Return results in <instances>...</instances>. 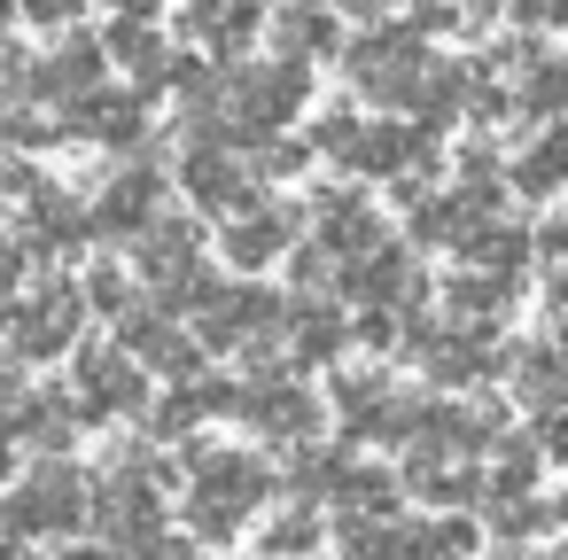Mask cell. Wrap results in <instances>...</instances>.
I'll return each instance as SVG.
<instances>
[{
	"label": "cell",
	"mask_w": 568,
	"mask_h": 560,
	"mask_svg": "<svg viewBox=\"0 0 568 560\" xmlns=\"http://www.w3.org/2000/svg\"><path fill=\"white\" fill-rule=\"evenodd\" d=\"M102 71H110L102 40H63L48 63H32V94H48V102H79V94L102 86Z\"/></svg>",
	"instance_id": "e0dca14e"
},
{
	"label": "cell",
	"mask_w": 568,
	"mask_h": 560,
	"mask_svg": "<svg viewBox=\"0 0 568 560\" xmlns=\"http://www.w3.org/2000/svg\"><path fill=\"white\" fill-rule=\"evenodd\" d=\"M521 296V273H452L444 281V319H459V335H490V319H506Z\"/></svg>",
	"instance_id": "7c38bea8"
},
{
	"label": "cell",
	"mask_w": 568,
	"mask_h": 560,
	"mask_svg": "<svg viewBox=\"0 0 568 560\" xmlns=\"http://www.w3.org/2000/svg\"><path fill=\"white\" fill-rule=\"evenodd\" d=\"M343 71H351V86H358L366 102H389V110H405V102H413V86H420V71H428L420 24H389V32H366V40H351Z\"/></svg>",
	"instance_id": "3957f363"
},
{
	"label": "cell",
	"mask_w": 568,
	"mask_h": 560,
	"mask_svg": "<svg viewBox=\"0 0 568 560\" xmlns=\"http://www.w3.org/2000/svg\"><path fill=\"white\" fill-rule=\"evenodd\" d=\"M335 273H343V257H335V250H320V242H312V250H296V288H304V296H312V288H335Z\"/></svg>",
	"instance_id": "e575fe53"
},
{
	"label": "cell",
	"mask_w": 568,
	"mask_h": 560,
	"mask_svg": "<svg viewBox=\"0 0 568 560\" xmlns=\"http://www.w3.org/2000/svg\"><path fill=\"white\" fill-rule=\"evenodd\" d=\"M343 9H351V17H374V9H382V0H343Z\"/></svg>",
	"instance_id": "ee69618b"
},
{
	"label": "cell",
	"mask_w": 568,
	"mask_h": 560,
	"mask_svg": "<svg viewBox=\"0 0 568 560\" xmlns=\"http://www.w3.org/2000/svg\"><path fill=\"white\" fill-rule=\"evenodd\" d=\"M459 257H467V265H483V273H521V265H529V234H521L514 218H498V211H490V218L459 242Z\"/></svg>",
	"instance_id": "7402d4cb"
},
{
	"label": "cell",
	"mask_w": 568,
	"mask_h": 560,
	"mask_svg": "<svg viewBox=\"0 0 568 560\" xmlns=\"http://www.w3.org/2000/svg\"><path fill=\"white\" fill-rule=\"evenodd\" d=\"M24 397V366L17 358H0V405H17Z\"/></svg>",
	"instance_id": "ab89813d"
},
{
	"label": "cell",
	"mask_w": 568,
	"mask_h": 560,
	"mask_svg": "<svg viewBox=\"0 0 568 560\" xmlns=\"http://www.w3.org/2000/svg\"><path fill=\"white\" fill-rule=\"evenodd\" d=\"M79 296H87L94 312H110V319H118V312H133V281H125V265H94Z\"/></svg>",
	"instance_id": "f546056e"
},
{
	"label": "cell",
	"mask_w": 568,
	"mask_h": 560,
	"mask_svg": "<svg viewBox=\"0 0 568 560\" xmlns=\"http://www.w3.org/2000/svg\"><path fill=\"white\" fill-rule=\"evenodd\" d=\"M17 265H24V250H9V242H0V296L17 288Z\"/></svg>",
	"instance_id": "b9f144b4"
},
{
	"label": "cell",
	"mask_w": 568,
	"mask_h": 560,
	"mask_svg": "<svg viewBox=\"0 0 568 560\" xmlns=\"http://www.w3.org/2000/svg\"><path fill=\"white\" fill-rule=\"evenodd\" d=\"M141 125H149V94H141V86H94V94L71 102V133H87V141L133 149Z\"/></svg>",
	"instance_id": "8fae6325"
},
{
	"label": "cell",
	"mask_w": 568,
	"mask_h": 560,
	"mask_svg": "<svg viewBox=\"0 0 568 560\" xmlns=\"http://www.w3.org/2000/svg\"><path fill=\"white\" fill-rule=\"evenodd\" d=\"M79 327H87V296H79V281L55 273V281H40L32 304H9V358L48 366V358H63L79 343Z\"/></svg>",
	"instance_id": "277c9868"
},
{
	"label": "cell",
	"mask_w": 568,
	"mask_h": 560,
	"mask_svg": "<svg viewBox=\"0 0 568 560\" xmlns=\"http://www.w3.org/2000/svg\"><path fill=\"white\" fill-rule=\"evenodd\" d=\"M9 467H17V459H9V436H0V482H9Z\"/></svg>",
	"instance_id": "bcb514c9"
},
{
	"label": "cell",
	"mask_w": 568,
	"mask_h": 560,
	"mask_svg": "<svg viewBox=\"0 0 568 560\" xmlns=\"http://www.w3.org/2000/svg\"><path fill=\"white\" fill-rule=\"evenodd\" d=\"M24 203H32V211H24V257H71V250L87 242V211H79L63 187H40V180H32Z\"/></svg>",
	"instance_id": "4fadbf2b"
},
{
	"label": "cell",
	"mask_w": 568,
	"mask_h": 560,
	"mask_svg": "<svg viewBox=\"0 0 568 560\" xmlns=\"http://www.w3.org/2000/svg\"><path fill=\"white\" fill-rule=\"evenodd\" d=\"M79 9H87V0H24V17H32V24H48V32L79 24Z\"/></svg>",
	"instance_id": "74e56055"
},
{
	"label": "cell",
	"mask_w": 568,
	"mask_h": 560,
	"mask_svg": "<svg viewBox=\"0 0 568 560\" xmlns=\"http://www.w3.org/2000/svg\"><path fill=\"white\" fill-rule=\"evenodd\" d=\"M79 521H87V482L63 459H40L17 490H0V529H17V537H63Z\"/></svg>",
	"instance_id": "7a4b0ae2"
},
{
	"label": "cell",
	"mask_w": 568,
	"mask_h": 560,
	"mask_svg": "<svg viewBox=\"0 0 568 560\" xmlns=\"http://www.w3.org/2000/svg\"><path fill=\"white\" fill-rule=\"evenodd\" d=\"M560 156H568V149H560V133H545L521 164H506V187H521L529 203H552V187H560Z\"/></svg>",
	"instance_id": "4316f807"
},
{
	"label": "cell",
	"mask_w": 568,
	"mask_h": 560,
	"mask_svg": "<svg viewBox=\"0 0 568 560\" xmlns=\"http://www.w3.org/2000/svg\"><path fill=\"white\" fill-rule=\"evenodd\" d=\"M490 444H498V467L483 475L490 506H498V498H521V490H537V467H545V459H537V444H529V436H490Z\"/></svg>",
	"instance_id": "484cf974"
},
{
	"label": "cell",
	"mask_w": 568,
	"mask_h": 560,
	"mask_svg": "<svg viewBox=\"0 0 568 560\" xmlns=\"http://www.w3.org/2000/svg\"><path fill=\"white\" fill-rule=\"evenodd\" d=\"M180 459H187V490H195V498H211V506H226V513H242V521L273 498V467H265V459H250V451L187 444Z\"/></svg>",
	"instance_id": "5b68a950"
},
{
	"label": "cell",
	"mask_w": 568,
	"mask_h": 560,
	"mask_svg": "<svg viewBox=\"0 0 568 560\" xmlns=\"http://www.w3.org/2000/svg\"><path fill=\"white\" fill-rule=\"evenodd\" d=\"M327 498H335V513H397V475L374 459H335Z\"/></svg>",
	"instance_id": "ffe728a7"
},
{
	"label": "cell",
	"mask_w": 568,
	"mask_h": 560,
	"mask_svg": "<svg viewBox=\"0 0 568 560\" xmlns=\"http://www.w3.org/2000/svg\"><path fill=\"white\" fill-rule=\"evenodd\" d=\"M125 560H195V537H141V544H125Z\"/></svg>",
	"instance_id": "8d00e7d4"
},
{
	"label": "cell",
	"mask_w": 568,
	"mask_h": 560,
	"mask_svg": "<svg viewBox=\"0 0 568 560\" xmlns=\"http://www.w3.org/2000/svg\"><path fill=\"white\" fill-rule=\"evenodd\" d=\"M506 560H521V552H506Z\"/></svg>",
	"instance_id": "c3c4849f"
},
{
	"label": "cell",
	"mask_w": 568,
	"mask_h": 560,
	"mask_svg": "<svg viewBox=\"0 0 568 560\" xmlns=\"http://www.w3.org/2000/svg\"><path fill=\"white\" fill-rule=\"evenodd\" d=\"M320 537H327V521H320L312 506H288V513H273V521L257 529V552H265V560H304V552H320Z\"/></svg>",
	"instance_id": "d4e9b609"
},
{
	"label": "cell",
	"mask_w": 568,
	"mask_h": 560,
	"mask_svg": "<svg viewBox=\"0 0 568 560\" xmlns=\"http://www.w3.org/2000/svg\"><path fill=\"white\" fill-rule=\"evenodd\" d=\"M149 413V436H195L203 428V405H195V389H172L164 405H141Z\"/></svg>",
	"instance_id": "f1b7e54d"
},
{
	"label": "cell",
	"mask_w": 568,
	"mask_h": 560,
	"mask_svg": "<svg viewBox=\"0 0 568 560\" xmlns=\"http://www.w3.org/2000/svg\"><path fill=\"white\" fill-rule=\"evenodd\" d=\"M55 560H110V552H94V544H79V552H55Z\"/></svg>",
	"instance_id": "7bdbcfd3"
},
{
	"label": "cell",
	"mask_w": 568,
	"mask_h": 560,
	"mask_svg": "<svg viewBox=\"0 0 568 560\" xmlns=\"http://www.w3.org/2000/svg\"><path fill=\"white\" fill-rule=\"evenodd\" d=\"M312 218H320V250H335V257H358V250L382 242V211H374L358 187H327V195L312 203Z\"/></svg>",
	"instance_id": "9a60e30c"
},
{
	"label": "cell",
	"mask_w": 568,
	"mask_h": 560,
	"mask_svg": "<svg viewBox=\"0 0 568 560\" xmlns=\"http://www.w3.org/2000/svg\"><path fill=\"white\" fill-rule=\"evenodd\" d=\"M420 544H428V560H467L475 552V521H420Z\"/></svg>",
	"instance_id": "1f68e13d"
},
{
	"label": "cell",
	"mask_w": 568,
	"mask_h": 560,
	"mask_svg": "<svg viewBox=\"0 0 568 560\" xmlns=\"http://www.w3.org/2000/svg\"><path fill=\"white\" fill-rule=\"evenodd\" d=\"M296 226H304V211H288V203H234V211H226L219 250H226V265L265 273V265H273V257L296 242Z\"/></svg>",
	"instance_id": "ba28073f"
},
{
	"label": "cell",
	"mask_w": 568,
	"mask_h": 560,
	"mask_svg": "<svg viewBox=\"0 0 568 560\" xmlns=\"http://www.w3.org/2000/svg\"><path fill=\"white\" fill-rule=\"evenodd\" d=\"M281 9H296V0H281Z\"/></svg>",
	"instance_id": "7dc6e473"
},
{
	"label": "cell",
	"mask_w": 568,
	"mask_h": 560,
	"mask_svg": "<svg viewBox=\"0 0 568 560\" xmlns=\"http://www.w3.org/2000/svg\"><path fill=\"white\" fill-rule=\"evenodd\" d=\"M467 9H475V17H498V9H506V0H467Z\"/></svg>",
	"instance_id": "f6af8a7d"
},
{
	"label": "cell",
	"mask_w": 568,
	"mask_h": 560,
	"mask_svg": "<svg viewBox=\"0 0 568 560\" xmlns=\"http://www.w3.org/2000/svg\"><path fill=\"white\" fill-rule=\"evenodd\" d=\"M335 288H343V296H358V304H382V312H413V304L428 296V273L413 265V250H389V242H374V250L343 257Z\"/></svg>",
	"instance_id": "52a82bcc"
},
{
	"label": "cell",
	"mask_w": 568,
	"mask_h": 560,
	"mask_svg": "<svg viewBox=\"0 0 568 560\" xmlns=\"http://www.w3.org/2000/svg\"><path fill=\"white\" fill-rule=\"evenodd\" d=\"M164 482H172V467L156 451H118L87 490V521L110 544H141V537L164 529Z\"/></svg>",
	"instance_id": "6da1fadb"
},
{
	"label": "cell",
	"mask_w": 568,
	"mask_h": 560,
	"mask_svg": "<svg viewBox=\"0 0 568 560\" xmlns=\"http://www.w3.org/2000/svg\"><path fill=\"white\" fill-rule=\"evenodd\" d=\"M0 560H48V552H32V537H17V529H0Z\"/></svg>",
	"instance_id": "60d3db41"
},
{
	"label": "cell",
	"mask_w": 568,
	"mask_h": 560,
	"mask_svg": "<svg viewBox=\"0 0 568 560\" xmlns=\"http://www.w3.org/2000/svg\"><path fill=\"white\" fill-rule=\"evenodd\" d=\"M257 560H265V552H257ZM304 560H312V552H304Z\"/></svg>",
	"instance_id": "681fc988"
},
{
	"label": "cell",
	"mask_w": 568,
	"mask_h": 560,
	"mask_svg": "<svg viewBox=\"0 0 568 560\" xmlns=\"http://www.w3.org/2000/svg\"><path fill=\"white\" fill-rule=\"evenodd\" d=\"M0 141H9V149H48V141H55V118H40V110H9V118H0Z\"/></svg>",
	"instance_id": "d6a6232c"
},
{
	"label": "cell",
	"mask_w": 568,
	"mask_h": 560,
	"mask_svg": "<svg viewBox=\"0 0 568 560\" xmlns=\"http://www.w3.org/2000/svg\"><path fill=\"white\" fill-rule=\"evenodd\" d=\"M521 71H529V94H521V110H529V118H552V110H560V63L529 55Z\"/></svg>",
	"instance_id": "4dcf8cb0"
},
{
	"label": "cell",
	"mask_w": 568,
	"mask_h": 560,
	"mask_svg": "<svg viewBox=\"0 0 568 560\" xmlns=\"http://www.w3.org/2000/svg\"><path fill=\"white\" fill-rule=\"evenodd\" d=\"M273 48L288 63H312V55H335V17H320V0H296V9H281V32Z\"/></svg>",
	"instance_id": "603a6c76"
},
{
	"label": "cell",
	"mask_w": 568,
	"mask_h": 560,
	"mask_svg": "<svg viewBox=\"0 0 568 560\" xmlns=\"http://www.w3.org/2000/svg\"><path fill=\"white\" fill-rule=\"evenodd\" d=\"M288 358L296 366H327V358H343V335H351V319L343 312H312V304H296V319H288Z\"/></svg>",
	"instance_id": "cb8c5ba5"
},
{
	"label": "cell",
	"mask_w": 568,
	"mask_h": 560,
	"mask_svg": "<svg viewBox=\"0 0 568 560\" xmlns=\"http://www.w3.org/2000/svg\"><path fill=\"white\" fill-rule=\"evenodd\" d=\"M180 187L195 195V211H234V203H250V180H242V164H234L226 141H195L187 164H180Z\"/></svg>",
	"instance_id": "5bb4252c"
},
{
	"label": "cell",
	"mask_w": 568,
	"mask_h": 560,
	"mask_svg": "<svg viewBox=\"0 0 568 560\" xmlns=\"http://www.w3.org/2000/svg\"><path fill=\"white\" fill-rule=\"evenodd\" d=\"M24 187H32V172H24L9 149H0V203H9V195H24Z\"/></svg>",
	"instance_id": "f35d334b"
},
{
	"label": "cell",
	"mask_w": 568,
	"mask_h": 560,
	"mask_svg": "<svg viewBox=\"0 0 568 560\" xmlns=\"http://www.w3.org/2000/svg\"><path fill=\"white\" fill-rule=\"evenodd\" d=\"M156 211H164V172H156V164H133V172H118V180L102 187V203L87 211V234L125 242V234H141Z\"/></svg>",
	"instance_id": "30bf717a"
},
{
	"label": "cell",
	"mask_w": 568,
	"mask_h": 560,
	"mask_svg": "<svg viewBox=\"0 0 568 560\" xmlns=\"http://www.w3.org/2000/svg\"><path fill=\"white\" fill-rule=\"evenodd\" d=\"M180 32L203 40L211 55H242L257 40V0H187L180 9Z\"/></svg>",
	"instance_id": "2e32d148"
},
{
	"label": "cell",
	"mask_w": 568,
	"mask_h": 560,
	"mask_svg": "<svg viewBox=\"0 0 568 560\" xmlns=\"http://www.w3.org/2000/svg\"><path fill=\"white\" fill-rule=\"evenodd\" d=\"M498 366L514 374V389H521V405H529V413H545V405H560V350H552V335H537V343H521V350H506Z\"/></svg>",
	"instance_id": "44dd1931"
},
{
	"label": "cell",
	"mask_w": 568,
	"mask_h": 560,
	"mask_svg": "<svg viewBox=\"0 0 568 560\" xmlns=\"http://www.w3.org/2000/svg\"><path fill=\"white\" fill-rule=\"evenodd\" d=\"M506 544H529V537H552V498H498V521H490Z\"/></svg>",
	"instance_id": "83f0119b"
},
{
	"label": "cell",
	"mask_w": 568,
	"mask_h": 560,
	"mask_svg": "<svg viewBox=\"0 0 568 560\" xmlns=\"http://www.w3.org/2000/svg\"><path fill=\"white\" fill-rule=\"evenodd\" d=\"M351 335H358L366 350H397V335H405V327H397V312H382V304H366V319H358Z\"/></svg>",
	"instance_id": "d590c367"
},
{
	"label": "cell",
	"mask_w": 568,
	"mask_h": 560,
	"mask_svg": "<svg viewBox=\"0 0 568 560\" xmlns=\"http://www.w3.org/2000/svg\"><path fill=\"white\" fill-rule=\"evenodd\" d=\"M149 405V366L125 358L118 343H87L79 350V420H118Z\"/></svg>",
	"instance_id": "8992f818"
},
{
	"label": "cell",
	"mask_w": 568,
	"mask_h": 560,
	"mask_svg": "<svg viewBox=\"0 0 568 560\" xmlns=\"http://www.w3.org/2000/svg\"><path fill=\"white\" fill-rule=\"evenodd\" d=\"M405 490L428 498V506H467V498H483V467L444 459V451H413L405 459Z\"/></svg>",
	"instance_id": "d6986e66"
},
{
	"label": "cell",
	"mask_w": 568,
	"mask_h": 560,
	"mask_svg": "<svg viewBox=\"0 0 568 560\" xmlns=\"http://www.w3.org/2000/svg\"><path fill=\"white\" fill-rule=\"evenodd\" d=\"M195 250H203V226H195L187 211H156V218L133 234V265H141L149 281H164V273H172V265H187Z\"/></svg>",
	"instance_id": "ac0fdd59"
},
{
	"label": "cell",
	"mask_w": 568,
	"mask_h": 560,
	"mask_svg": "<svg viewBox=\"0 0 568 560\" xmlns=\"http://www.w3.org/2000/svg\"><path fill=\"white\" fill-rule=\"evenodd\" d=\"M257 141H265V156H257V172H265V180H296V172L312 164V149H304V141H273V133H257Z\"/></svg>",
	"instance_id": "836d02e7"
},
{
	"label": "cell",
	"mask_w": 568,
	"mask_h": 560,
	"mask_svg": "<svg viewBox=\"0 0 568 560\" xmlns=\"http://www.w3.org/2000/svg\"><path fill=\"white\" fill-rule=\"evenodd\" d=\"M320 413H327V397H312V389H296V381H257V389H242V405H234V420H250L265 444H304V436H320Z\"/></svg>",
	"instance_id": "9c48e42d"
}]
</instances>
